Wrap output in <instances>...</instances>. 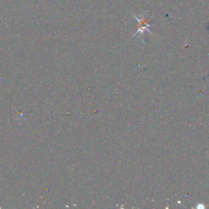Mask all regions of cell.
<instances>
[{
  "mask_svg": "<svg viewBox=\"0 0 209 209\" xmlns=\"http://www.w3.org/2000/svg\"><path fill=\"white\" fill-rule=\"evenodd\" d=\"M133 17H135V18L137 19V21H138L139 24H140V26H139V29L137 30V32L135 34H138L139 32L141 31V34H143V32L145 31V30H147V31L149 32V27L150 26V25L149 24H148V22H147V20H145V19H139L137 18L135 15H133Z\"/></svg>",
  "mask_w": 209,
  "mask_h": 209,
  "instance_id": "obj_1",
  "label": "cell"
}]
</instances>
